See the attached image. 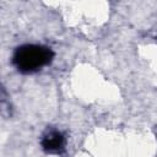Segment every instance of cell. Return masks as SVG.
<instances>
[{"instance_id":"cell-1","label":"cell","mask_w":157,"mask_h":157,"mask_svg":"<svg viewBox=\"0 0 157 157\" xmlns=\"http://www.w3.org/2000/svg\"><path fill=\"white\" fill-rule=\"evenodd\" d=\"M53 59V52L43 45L26 44L16 49L13 64L22 72H32L49 64Z\"/></svg>"},{"instance_id":"cell-2","label":"cell","mask_w":157,"mask_h":157,"mask_svg":"<svg viewBox=\"0 0 157 157\" xmlns=\"http://www.w3.org/2000/svg\"><path fill=\"white\" fill-rule=\"evenodd\" d=\"M64 145H65L64 136L58 131L49 132L48 135L44 136V139L42 141L43 150L49 152V153H58V152L63 151Z\"/></svg>"}]
</instances>
